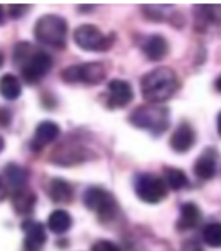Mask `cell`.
<instances>
[{
    "label": "cell",
    "mask_w": 221,
    "mask_h": 251,
    "mask_svg": "<svg viewBox=\"0 0 221 251\" xmlns=\"http://www.w3.org/2000/svg\"><path fill=\"white\" fill-rule=\"evenodd\" d=\"M179 89L178 74L169 67H158L143 75L141 78V94L148 103L162 105L171 100Z\"/></svg>",
    "instance_id": "1"
},
{
    "label": "cell",
    "mask_w": 221,
    "mask_h": 251,
    "mask_svg": "<svg viewBox=\"0 0 221 251\" xmlns=\"http://www.w3.org/2000/svg\"><path fill=\"white\" fill-rule=\"evenodd\" d=\"M129 122L138 129L148 131L154 136H160L162 133H166L169 129L171 114L167 106L146 103V105L138 106L129 115Z\"/></svg>",
    "instance_id": "2"
},
{
    "label": "cell",
    "mask_w": 221,
    "mask_h": 251,
    "mask_svg": "<svg viewBox=\"0 0 221 251\" xmlns=\"http://www.w3.org/2000/svg\"><path fill=\"white\" fill-rule=\"evenodd\" d=\"M33 35L40 44L54 49H63L66 46L68 23L65 18L58 14H44L40 16L33 28Z\"/></svg>",
    "instance_id": "3"
},
{
    "label": "cell",
    "mask_w": 221,
    "mask_h": 251,
    "mask_svg": "<svg viewBox=\"0 0 221 251\" xmlns=\"http://www.w3.org/2000/svg\"><path fill=\"white\" fill-rule=\"evenodd\" d=\"M73 42L84 51H108L115 42V33H103L94 25H80L73 30Z\"/></svg>",
    "instance_id": "4"
},
{
    "label": "cell",
    "mask_w": 221,
    "mask_h": 251,
    "mask_svg": "<svg viewBox=\"0 0 221 251\" xmlns=\"http://www.w3.org/2000/svg\"><path fill=\"white\" fill-rule=\"evenodd\" d=\"M84 204H86L87 209L96 213L103 222H110L119 211V204H117L115 197L103 187L87 188L86 194H84Z\"/></svg>",
    "instance_id": "5"
},
{
    "label": "cell",
    "mask_w": 221,
    "mask_h": 251,
    "mask_svg": "<svg viewBox=\"0 0 221 251\" xmlns=\"http://www.w3.org/2000/svg\"><path fill=\"white\" fill-rule=\"evenodd\" d=\"M107 77V68L99 61H89L82 65H71L61 72V78L66 84H86V86H96Z\"/></svg>",
    "instance_id": "6"
},
{
    "label": "cell",
    "mask_w": 221,
    "mask_h": 251,
    "mask_svg": "<svg viewBox=\"0 0 221 251\" xmlns=\"http://www.w3.org/2000/svg\"><path fill=\"white\" fill-rule=\"evenodd\" d=\"M134 192L146 204H158L167 197V187L160 176L154 173H139L134 178Z\"/></svg>",
    "instance_id": "7"
},
{
    "label": "cell",
    "mask_w": 221,
    "mask_h": 251,
    "mask_svg": "<svg viewBox=\"0 0 221 251\" xmlns=\"http://www.w3.org/2000/svg\"><path fill=\"white\" fill-rule=\"evenodd\" d=\"M52 68V58L44 51H35L21 67V77L26 84H39Z\"/></svg>",
    "instance_id": "8"
},
{
    "label": "cell",
    "mask_w": 221,
    "mask_h": 251,
    "mask_svg": "<svg viewBox=\"0 0 221 251\" xmlns=\"http://www.w3.org/2000/svg\"><path fill=\"white\" fill-rule=\"evenodd\" d=\"M108 98H107V105L110 108H124L127 106L133 98H134V93H133V87L127 80L122 78H113L108 82L107 87Z\"/></svg>",
    "instance_id": "9"
},
{
    "label": "cell",
    "mask_w": 221,
    "mask_h": 251,
    "mask_svg": "<svg viewBox=\"0 0 221 251\" xmlns=\"http://www.w3.org/2000/svg\"><path fill=\"white\" fill-rule=\"evenodd\" d=\"M24 232V251H42V248L47 243L45 235V225L40 222L26 220L23 224Z\"/></svg>",
    "instance_id": "10"
},
{
    "label": "cell",
    "mask_w": 221,
    "mask_h": 251,
    "mask_svg": "<svg viewBox=\"0 0 221 251\" xmlns=\"http://www.w3.org/2000/svg\"><path fill=\"white\" fill-rule=\"evenodd\" d=\"M60 134H61L60 126L56 124L54 121H42L37 126L35 133H33V138L30 141V149L33 152H40L45 145L52 143L56 138H60Z\"/></svg>",
    "instance_id": "11"
},
{
    "label": "cell",
    "mask_w": 221,
    "mask_h": 251,
    "mask_svg": "<svg viewBox=\"0 0 221 251\" xmlns=\"http://www.w3.org/2000/svg\"><path fill=\"white\" fill-rule=\"evenodd\" d=\"M195 138H197V134H195L194 127L188 122H181L171 134L169 145L176 153H185L195 145Z\"/></svg>",
    "instance_id": "12"
},
{
    "label": "cell",
    "mask_w": 221,
    "mask_h": 251,
    "mask_svg": "<svg viewBox=\"0 0 221 251\" xmlns=\"http://www.w3.org/2000/svg\"><path fill=\"white\" fill-rule=\"evenodd\" d=\"M194 171L200 180H213L218 173V153L214 149H205L195 161Z\"/></svg>",
    "instance_id": "13"
},
{
    "label": "cell",
    "mask_w": 221,
    "mask_h": 251,
    "mask_svg": "<svg viewBox=\"0 0 221 251\" xmlns=\"http://www.w3.org/2000/svg\"><path fill=\"white\" fill-rule=\"evenodd\" d=\"M167 52H169V42L164 35L154 33V35L146 37L143 42V54L150 61H160L166 58Z\"/></svg>",
    "instance_id": "14"
},
{
    "label": "cell",
    "mask_w": 221,
    "mask_h": 251,
    "mask_svg": "<svg viewBox=\"0 0 221 251\" xmlns=\"http://www.w3.org/2000/svg\"><path fill=\"white\" fill-rule=\"evenodd\" d=\"M11 201H12V208L18 215H30V213L35 209V204H37V196L33 190L30 188L23 187V188H16L11 196Z\"/></svg>",
    "instance_id": "15"
},
{
    "label": "cell",
    "mask_w": 221,
    "mask_h": 251,
    "mask_svg": "<svg viewBox=\"0 0 221 251\" xmlns=\"http://www.w3.org/2000/svg\"><path fill=\"white\" fill-rule=\"evenodd\" d=\"M202 222V213L195 202H185L179 208V218L176 222L178 230H192Z\"/></svg>",
    "instance_id": "16"
},
{
    "label": "cell",
    "mask_w": 221,
    "mask_h": 251,
    "mask_svg": "<svg viewBox=\"0 0 221 251\" xmlns=\"http://www.w3.org/2000/svg\"><path fill=\"white\" fill-rule=\"evenodd\" d=\"M47 192H49L51 201L56 204H70L71 201H73V197H75L71 183H68L63 178H54V180H51Z\"/></svg>",
    "instance_id": "17"
},
{
    "label": "cell",
    "mask_w": 221,
    "mask_h": 251,
    "mask_svg": "<svg viewBox=\"0 0 221 251\" xmlns=\"http://www.w3.org/2000/svg\"><path fill=\"white\" fill-rule=\"evenodd\" d=\"M71 225H73V218L66 209H56L47 218V228L58 235L66 234L71 228Z\"/></svg>",
    "instance_id": "18"
},
{
    "label": "cell",
    "mask_w": 221,
    "mask_h": 251,
    "mask_svg": "<svg viewBox=\"0 0 221 251\" xmlns=\"http://www.w3.org/2000/svg\"><path fill=\"white\" fill-rule=\"evenodd\" d=\"M4 178L7 180V183L11 185V187L14 188V190H16V188L26 187L28 178H30V173H28V169H24L23 166L11 162V164L5 166V169H4Z\"/></svg>",
    "instance_id": "19"
},
{
    "label": "cell",
    "mask_w": 221,
    "mask_h": 251,
    "mask_svg": "<svg viewBox=\"0 0 221 251\" xmlns=\"http://www.w3.org/2000/svg\"><path fill=\"white\" fill-rule=\"evenodd\" d=\"M0 94L2 98L14 101L21 96V80L12 74H5L0 77Z\"/></svg>",
    "instance_id": "20"
},
{
    "label": "cell",
    "mask_w": 221,
    "mask_h": 251,
    "mask_svg": "<svg viewBox=\"0 0 221 251\" xmlns=\"http://www.w3.org/2000/svg\"><path fill=\"white\" fill-rule=\"evenodd\" d=\"M164 183H166L167 190H183L188 187V178H186L185 171L178 168H164Z\"/></svg>",
    "instance_id": "21"
},
{
    "label": "cell",
    "mask_w": 221,
    "mask_h": 251,
    "mask_svg": "<svg viewBox=\"0 0 221 251\" xmlns=\"http://www.w3.org/2000/svg\"><path fill=\"white\" fill-rule=\"evenodd\" d=\"M202 239L209 248H220L221 246V225L218 222H211L202 230Z\"/></svg>",
    "instance_id": "22"
},
{
    "label": "cell",
    "mask_w": 221,
    "mask_h": 251,
    "mask_svg": "<svg viewBox=\"0 0 221 251\" xmlns=\"http://www.w3.org/2000/svg\"><path fill=\"white\" fill-rule=\"evenodd\" d=\"M33 52H35V49H33V46L30 42L16 44V47H14V56H12V59H14V65H20V67H23L24 63H26V59L30 58Z\"/></svg>",
    "instance_id": "23"
},
{
    "label": "cell",
    "mask_w": 221,
    "mask_h": 251,
    "mask_svg": "<svg viewBox=\"0 0 221 251\" xmlns=\"http://www.w3.org/2000/svg\"><path fill=\"white\" fill-rule=\"evenodd\" d=\"M91 251H120V248L117 246L115 243H111V241H108V239H99V241H96V243L92 244Z\"/></svg>",
    "instance_id": "24"
},
{
    "label": "cell",
    "mask_w": 221,
    "mask_h": 251,
    "mask_svg": "<svg viewBox=\"0 0 221 251\" xmlns=\"http://www.w3.org/2000/svg\"><path fill=\"white\" fill-rule=\"evenodd\" d=\"M28 5L26 4H11L9 5V12H11V18L18 20V18H23L24 14L28 12Z\"/></svg>",
    "instance_id": "25"
},
{
    "label": "cell",
    "mask_w": 221,
    "mask_h": 251,
    "mask_svg": "<svg viewBox=\"0 0 221 251\" xmlns=\"http://www.w3.org/2000/svg\"><path fill=\"white\" fill-rule=\"evenodd\" d=\"M11 112H9V108H0V126L2 127H7L9 124H11Z\"/></svg>",
    "instance_id": "26"
},
{
    "label": "cell",
    "mask_w": 221,
    "mask_h": 251,
    "mask_svg": "<svg viewBox=\"0 0 221 251\" xmlns=\"http://www.w3.org/2000/svg\"><path fill=\"white\" fill-rule=\"evenodd\" d=\"M5 196H7V188H5L4 180H2V176H0V202L5 199Z\"/></svg>",
    "instance_id": "27"
},
{
    "label": "cell",
    "mask_w": 221,
    "mask_h": 251,
    "mask_svg": "<svg viewBox=\"0 0 221 251\" xmlns=\"http://www.w3.org/2000/svg\"><path fill=\"white\" fill-rule=\"evenodd\" d=\"M4 20H5V14H4V7L0 5V25L4 23Z\"/></svg>",
    "instance_id": "28"
},
{
    "label": "cell",
    "mask_w": 221,
    "mask_h": 251,
    "mask_svg": "<svg viewBox=\"0 0 221 251\" xmlns=\"http://www.w3.org/2000/svg\"><path fill=\"white\" fill-rule=\"evenodd\" d=\"M4 147H5V141H4V138L0 136V152H2V150H4Z\"/></svg>",
    "instance_id": "29"
},
{
    "label": "cell",
    "mask_w": 221,
    "mask_h": 251,
    "mask_svg": "<svg viewBox=\"0 0 221 251\" xmlns=\"http://www.w3.org/2000/svg\"><path fill=\"white\" fill-rule=\"evenodd\" d=\"M2 65H4V54L0 52V67H2Z\"/></svg>",
    "instance_id": "30"
}]
</instances>
